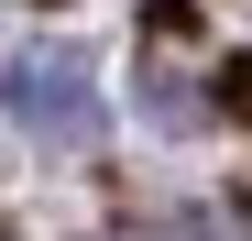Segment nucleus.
Here are the masks:
<instances>
[{
  "label": "nucleus",
  "instance_id": "f03ea898",
  "mask_svg": "<svg viewBox=\"0 0 252 241\" xmlns=\"http://www.w3.org/2000/svg\"><path fill=\"white\" fill-rule=\"evenodd\" d=\"M143 120H154V132H197V99H187V77H176V66H154V77H143Z\"/></svg>",
  "mask_w": 252,
  "mask_h": 241
},
{
  "label": "nucleus",
  "instance_id": "20e7f679",
  "mask_svg": "<svg viewBox=\"0 0 252 241\" xmlns=\"http://www.w3.org/2000/svg\"><path fill=\"white\" fill-rule=\"evenodd\" d=\"M0 241H11V230H0Z\"/></svg>",
  "mask_w": 252,
  "mask_h": 241
},
{
  "label": "nucleus",
  "instance_id": "f257e3e1",
  "mask_svg": "<svg viewBox=\"0 0 252 241\" xmlns=\"http://www.w3.org/2000/svg\"><path fill=\"white\" fill-rule=\"evenodd\" d=\"M0 110H11L33 143L88 153L99 143V66H88V44H22L0 66Z\"/></svg>",
  "mask_w": 252,
  "mask_h": 241
},
{
  "label": "nucleus",
  "instance_id": "7ed1b4c3",
  "mask_svg": "<svg viewBox=\"0 0 252 241\" xmlns=\"http://www.w3.org/2000/svg\"><path fill=\"white\" fill-rule=\"evenodd\" d=\"M220 110H230V120H252V55H230V66H220Z\"/></svg>",
  "mask_w": 252,
  "mask_h": 241
}]
</instances>
